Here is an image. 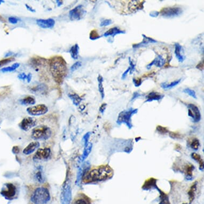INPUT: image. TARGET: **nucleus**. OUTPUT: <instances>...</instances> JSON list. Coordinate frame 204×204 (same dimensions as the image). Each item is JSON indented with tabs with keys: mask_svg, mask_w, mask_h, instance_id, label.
Here are the masks:
<instances>
[{
	"mask_svg": "<svg viewBox=\"0 0 204 204\" xmlns=\"http://www.w3.org/2000/svg\"><path fill=\"white\" fill-rule=\"evenodd\" d=\"M48 64L54 81L58 84H61L67 74V62L62 57L56 56L49 60Z\"/></svg>",
	"mask_w": 204,
	"mask_h": 204,
	"instance_id": "1",
	"label": "nucleus"
},
{
	"mask_svg": "<svg viewBox=\"0 0 204 204\" xmlns=\"http://www.w3.org/2000/svg\"><path fill=\"white\" fill-rule=\"evenodd\" d=\"M112 169L108 165H102L87 171L82 177L84 183L104 181L112 177Z\"/></svg>",
	"mask_w": 204,
	"mask_h": 204,
	"instance_id": "2",
	"label": "nucleus"
},
{
	"mask_svg": "<svg viewBox=\"0 0 204 204\" xmlns=\"http://www.w3.org/2000/svg\"><path fill=\"white\" fill-rule=\"evenodd\" d=\"M50 198L48 189L45 187H39L32 194L31 201L34 204H46L50 201Z\"/></svg>",
	"mask_w": 204,
	"mask_h": 204,
	"instance_id": "3",
	"label": "nucleus"
},
{
	"mask_svg": "<svg viewBox=\"0 0 204 204\" xmlns=\"http://www.w3.org/2000/svg\"><path fill=\"white\" fill-rule=\"evenodd\" d=\"M51 128L47 126L42 125L34 128L31 134V137L35 140H47L51 137Z\"/></svg>",
	"mask_w": 204,
	"mask_h": 204,
	"instance_id": "4",
	"label": "nucleus"
},
{
	"mask_svg": "<svg viewBox=\"0 0 204 204\" xmlns=\"http://www.w3.org/2000/svg\"><path fill=\"white\" fill-rule=\"evenodd\" d=\"M138 109H134L133 108H130L128 110H124L119 113L117 123L119 125L121 123H125L129 128H131L133 127L132 123V119L131 118L133 115L137 113Z\"/></svg>",
	"mask_w": 204,
	"mask_h": 204,
	"instance_id": "5",
	"label": "nucleus"
},
{
	"mask_svg": "<svg viewBox=\"0 0 204 204\" xmlns=\"http://www.w3.org/2000/svg\"><path fill=\"white\" fill-rule=\"evenodd\" d=\"M72 188L69 180L64 182L61 187V204H71L72 202Z\"/></svg>",
	"mask_w": 204,
	"mask_h": 204,
	"instance_id": "6",
	"label": "nucleus"
},
{
	"mask_svg": "<svg viewBox=\"0 0 204 204\" xmlns=\"http://www.w3.org/2000/svg\"><path fill=\"white\" fill-rule=\"evenodd\" d=\"M1 194L6 199L13 200L16 198L17 189L13 184L11 183L5 184V186L3 188Z\"/></svg>",
	"mask_w": 204,
	"mask_h": 204,
	"instance_id": "7",
	"label": "nucleus"
},
{
	"mask_svg": "<svg viewBox=\"0 0 204 204\" xmlns=\"http://www.w3.org/2000/svg\"><path fill=\"white\" fill-rule=\"evenodd\" d=\"M48 111V108L44 104L37 105L36 106L29 107L27 109V112L29 115L33 116H40L45 115Z\"/></svg>",
	"mask_w": 204,
	"mask_h": 204,
	"instance_id": "8",
	"label": "nucleus"
},
{
	"mask_svg": "<svg viewBox=\"0 0 204 204\" xmlns=\"http://www.w3.org/2000/svg\"><path fill=\"white\" fill-rule=\"evenodd\" d=\"M86 13L82 5H78L69 12V19L71 21H79L84 17Z\"/></svg>",
	"mask_w": 204,
	"mask_h": 204,
	"instance_id": "9",
	"label": "nucleus"
},
{
	"mask_svg": "<svg viewBox=\"0 0 204 204\" xmlns=\"http://www.w3.org/2000/svg\"><path fill=\"white\" fill-rule=\"evenodd\" d=\"M183 12L181 8L179 7H168L163 9L160 11L161 15L164 17L171 18L181 15Z\"/></svg>",
	"mask_w": 204,
	"mask_h": 204,
	"instance_id": "10",
	"label": "nucleus"
},
{
	"mask_svg": "<svg viewBox=\"0 0 204 204\" xmlns=\"http://www.w3.org/2000/svg\"><path fill=\"white\" fill-rule=\"evenodd\" d=\"M37 125V121L35 118L32 117H26L24 118L19 124V127L22 130L28 131L31 128L35 127Z\"/></svg>",
	"mask_w": 204,
	"mask_h": 204,
	"instance_id": "11",
	"label": "nucleus"
},
{
	"mask_svg": "<svg viewBox=\"0 0 204 204\" xmlns=\"http://www.w3.org/2000/svg\"><path fill=\"white\" fill-rule=\"evenodd\" d=\"M188 115L192 118L194 123H198L201 119V114L198 107L193 104L188 105Z\"/></svg>",
	"mask_w": 204,
	"mask_h": 204,
	"instance_id": "12",
	"label": "nucleus"
},
{
	"mask_svg": "<svg viewBox=\"0 0 204 204\" xmlns=\"http://www.w3.org/2000/svg\"><path fill=\"white\" fill-rule=\"evenodd\" d=\"M51 154V150L49 148L38 149L34 155V160H43L49 158Z\"/></svg>",
	"mask_w": 204,
	"mask_h": 204,
	"instance_id": "13",
	"label": "nucleus"
},
{
	"mask_svg": "<svg viewBox=\"0 0 204 204\" xmlns=\"http://www.w3.org/2000/svg\"><path fill=\"white\" fill-rule=\"evenodd\" d=\"M30 65L33 68L38 69L46 67L47 65V60L40 57H34L30 61Z\"/></svg>",
	"mask_w": 204,
	"mask_h": 204,
	"instance_id": "14",
	"label": "nucleus"
},
{
	"mask_svg": "<svg viewBox=\"0 0 204 204\" xmlns=\"http://www.w3.org/2000/svg\"><path fill=\"white\" fill-rule=\"evenodd\" d=\"M90 163L88 162H86L80 167L77 174V179L75 181V184L77 186H79L80 182L82 181V179L86 173L89 169Z\"/></svg>",
	"mask_w": 204,
	"mask_h": 204,
	"instance_id": "15",
	"label": "nucleus"
},
{
	"mask_svg": "<svg viewBox=\"0 0 204 204\" xmlns=\"http://www.w3.org/2000/svg\"><path fill=\"white\" fill-rule=\"evenodd\" d=\"M36 24L41 28H52L55 25V21L51 18L47 19H40L36 20Z\"/></svg>",
	"mask_w": 204,
	"mask_h": 204,
	"instance_id": "16",
	"label": "nucleus"
},
{
	"mask_svg": "<svg viewBox=\"0 0 204 204\" xmlns=\"http://www.w3.org/2000/svg\"><path fill=\"white\" fill-rule=\"evenodd\" d=\"M165 60L160 55H158L155 59H154L153 61H151L150 64L146 66V69H151V67L154 65L158 67H162L165 64Z\"/></svg>",
	"mask_w": 204,
	"mask_h": 204,
	"instance_id": "17",
	"label": "nucleus"
},
{
	"mask_svg": "<svg viewBox=\"0 0 204 204\" xmlns=\"http://www.w3.org/2000/svg\"><path fill=\"white\" fill-rule=\"evenodd\" d=\"M142 36H143V40L142 42H141L140 44L133 45V48H140V47H146V46H147L148 44H155V43L157 42V41L155 40H154L153 38H151L148 37V36H146L144 35V34H142Z\"/></svg>",
	"mask_w": 204,
	"mask_h": 204,
	"instance_id": "18",
	"label": "nucleus"
},
{
	"mask_svg": "<svg viewBox=\"0 0 204 204\" xmlns=\"http://www.w3.org/2000/svg\"><path fill=\"white\" fill-rule=\"evenodd\" d=\"M40 143L37 141L32 142L30 143L23 150V152L24 154L29 155L31 153H33L35 151L36 149L39 148Z\"/></svg>",
	"mask_w": 204,
	"mask_h": 204,
	"instance_id": "19",
	"label": "nucleus"
},
{
	"mask_svg": "<svg viewBox=\"0 0 204 204\" xmlns=\"http://www.w3.org/2000/svg\"><path fill=\"white\" fill-rule=\"evenodd\" d=\"M72 204H90V199L84 194H79L75 198Z\"/></svg>",
	"mask_w": 204,
	"mask_h": 204,
	"instance_id": "20",
	"label": "nucleus"
},
{
	"mask_svg": "<svg viewBox=\"0 0 204 204\" xmlns=\"http://www.w3.org/2000/svg\"><path fill=\"white\" fill-rule=\"evenodd\" d=\"M126 32L120 30V28H118L117 27H115L112 28H110L109 30L105 32L103 34V36L104 37H108V36H112L113 38L115 37V36L117 35L118 34H125Z\"/></svg>",
	"mask_w": 204,
	"mask_h": 204,
	"instance_id": "21",
	"label": "nucleus"
},
{
	"mask_svg": "<svg viewBox=\"0 0 204 204\" xmlns=\"http://www.w3.org/2000/svg\"><path fill=\"white\" fill-rule=\"evenodd\" d=\"M163 96H164L163 95L160 94L158 92H151L146 96V102H152L153 101H159L162 98H163Z\"/></svg>",
	"mask_w": 204,
	"mask_h": 204,
	"instance_id": "22",
	"label": "nucleus"
},
{
	"mask_svg": "<svg viewBox=\"0 0 204 204\" xmlns=\"http://www.w3.org/2000/svg\"><path fill=\"white\" fill-rule=\"evenodd\" d=\"M157 180L154 178H150V179H148V180H146L145 183L144 184L143 186H142V189L144 190H149L151 188H156L157 186V184H156V182H157Z\"/></svg>",
	"mask_w": 204,
	"mask_h": 204,
	"instance_id": "23",
	"label": "nucleus"
},
{
	"mask_svg": "<svg viewBox=\"0 0 204 204\" xmlns=\"http://www.w3.org/2000/svg\"><path fill=\"white\" fill-rule=\"evenodd\" d=\"M182 49V47L180 44H178V43H176L175 44V56H176L177 59L178 60V61L180 63H182L184 60V57L181 54Z\"/></svg>",
	"mask_w": 204,
	"mask_h": 204,
	"instance_id": "24",
	"label": "nucleus"
},
{
	"mask_svg": "<svg viewBox=\"0 0 204 204\" xmlns=\"http://www.w3.org/2000/svg\"><path fill=\"white\" fill-rule=\"evenodd\" d=\"M69 54L71 56V57L74 60H77L79 58V47L78 44H74L72 46L69 50Z\"/></svg>",
	"mask_w": 204,
	"mask_h": 204,
	"instance_id": "25",
	"label": "nucleus"
},
{
	"mask_svg": "<svg viewBox=\"0 0 204 204\" xmlns=\"http://www.w3.org/2000/svg\"><path fill=\"white\" fill-rule=\"evenodd\" d=\"M35 98L33 96H27L20 100V103L24 105H31L35 104Z\"/></svg>",
	"mask_w": 204,
	"mask_h": 204,
	"instance_id": "26",
	"label": "nucleus"
},
{
	"mask_svg": "<svg viewBox=\"0 0 204 204\" xmlns=\"http://www.w3.org/2000/svg\"><path fill=\"white\" fill-rule=\"evenodd\" d=\"M181 79H180L177 80H175V81L169 83V84L166 83V82H163L161 84V87L164 90L171 89L179 84V83L181 82Z\"/></svg>",
	"mask_w": 204,
	"mask_h": 204,
	"instance_id": "27",
	"label": "nucleus"
},
{
	"mask_svg": "<svg viewBox=\"0 0 204 204\" xmlns=\"http://www.w3.org/2000/svg\"><path fill=\"white\" fill-rule=\"evenodd\" d=\"M197 190V182H194L193 185L191 186L190 189L188 192L189 198V204H191L192 202H193L194 197H195V193Z\"/></svg>",
	"mask_w": 204,
	"mask_h": 204,
	"instance_id": "28",
	"label": "nucleus"
},
{
	"mask_svg": "<svg viewBox=\"0 0 204 204\" xmlns=\"http://www.w3.org/2000/svg\"><path fill=\"white\" fill-rule=\"evenodd\" d=\"M92 143H88V144L85 147L84 151L83 152V154L81 157V162L84 161L87 158V157L89 156V154L92 151Z\"/></svg>",
	"mask_w": 204,
	"mask_h": 204,
	"instance_id": "29",
	"label": "nucleus"
},
{
	"mask_svg": "<svg viewBox=\"0 0 204 204\" xmlns=\"http://www.w3.org/2000/svg\"><path fill=\"white\" fill-rule=\"evenodd\" d=\"M194 169V166L192 165L189 164L187 165L185 167V174H186V179L188 180H192V172Z\"/></svg>",
	"mask_w": 204,
	"mask_h": 204,
	"instance_id": "30",
	"label": "nucleus"
},
{
	"mask_svg": "<svg viewBox=\"0 0 204 204\" xmlns=\"http://www.w3.org/2000/svg\"><path fill=\"white\" fill-rule=\"evenodd\" d=\"M156 188L158 190L159 193H160V203L159 204H170V203L169 202V197L167 196V195L159 189L158 186H156Z\"/></svg>",
	"mask_w": 204,
	"mask_h": 204,
	"instance_id": "31",
	"label": "nucleus"
},
{
	"mask_svg": "<svg viewBox=\"0 0 204 204\" xmlns=\"http://www.w3.org/2000/svg\"><path fill=\"white\" fill-rule=\"evenodd\" d=\"M191 157L194 160L197 161L199 164V169L200 170H203L204 169V161L202 159L201 156L198 153L194 152L191 154Z\"/></svg>",
	"mask_w": 204,
	"mask_h": 204,
	"instance_id": "32",
	"label": "nucleus"
},
{
	"mask_svg": "<svg viewBox=\"0 0 204 204\" xmlns=\"http://www.w3.org/2000/svg\"><path fill=\"white\" fill-rule=\"evenodd\" d=\"M97 80L98 82V90L100 92V94L102 97V99H104V89L103 85V78L101 75H99L97 78Z\"/></svg>",
	"mask_w": 204,
	"mask_h": 204,
	"instance_id": "33",
	"label": "nucleus"
},
{
	"mask_svg": "<svg viewBox=\"0 0 204 204\" xmlns=\"http://www.w3.org/2000/svg\"><path fill=\"white\" fill-rule=\"evenodd\" d=\"M48 89V87L45 84H40L36 86L35 87L32 88L31 90L35 92H44Z\"/></svg>",
	"mask_w": 204,
	"mask_h": 204,
	"instance_id": "34",
	"label": "nucleus"
},
{
	"mask_svg": "<svg viewBox=\"0 0 204 204\" xmlns=\"http://www.w3.org/2000/svg\"><path fill=\"white\" fill-rule=\"evenodd\" d=\"M69 96L72 100L73 104L76 106L79 104L81 102V98L76 94H70L69 95Z\"/></svg>",
	"mask_w": 204,
	"mask_h": 204,
	"instance_id": "35",
	"label": "nucleus"
},
{
	"mask_svg": "<svg viewBox=\"0 0 204 204\" xmlns=\"http://www.w3.org/2000/svg\"><path fill=\"white\" fill-rule=\"evenodd\" d=\"M19 66H20V64L19 63H15V64L12 65L11 67H3V69H1V71L2 72L14 71H15L16 69H18Z\"/></svg>",
	"mask_w": 204,
	"mask_h": 204,
	"instance_id": "36",
	"label": "nucleus"
},
{
	"mask_svg": "<svg viewBox=\"0 0 204 204\" xmlns=\"http://www.w3.org/2000/svg\"><path fill=\"white\" fill-rule=\"evenodd\" d=\"M41 169H39V171H38L36 173L35 175V179L37 180V181L39 182L40 183H42L44 182V177L42 176V173Z\"/></svg>",
	"mask_w": 204,
	"mask_h": 204,
	"instance_id": "37",
	"label": "nucleus"
},
{
	"mask_svg": "<svg viewBox=\"0 0 204 204\" xmlns=\"http://www.w3.org/2000/svg\"><path fill=\"white\" fill-rule=\"evenodd\" d=\"M199 146H200V143H199V140L197 138L193 139L190 143L191 148L194 150H198Z\"/></svg>",
	"mask_w": 204,
	"mask_h": 204,
	"instance_id": "38",
	"label": "nucleus"
},
{
	"mask_svg": "<svg viewBox=\"0 0 204 204\" xmlns=\"http://www.w3.org/2000/svg\"><path fill=\"white\" fill-rule=\"evenodd\" d=\"M100 38H101V36L99 35L97 31L95 30H92L90 33L89 38L92 40H97Z\"/></svg>",
	"mask_w": 204,
	"mask_h": 204,
	"instance_id": "39",
	"label": "nucleus"
},
{
	"mask_svg": "<svg viewBox=\"0 0 204 204\" xmlns=\"http://www.w3.org/2000/svg\"><path fill=\"white\" fill-rule=\"evenodd\" d=\"M183 92L184 93L186 94L189 95L190 96H191L192 97H193L194 98L196 99L197 96L196 94V92H194V90H192L191 89H189V88H186L185 89L183 90Z\"/></svg>",
	"mask_w": 204,
	"mask_h": 204,
	"instance_id": "40",
	"label": "nucleus"
},
{
	"mask_svg": "<svg viewBox=\"0 0 204 204\" xmlns=\"http://www.w3.org/2000/svg\"><path fill=\"white\" fill-rule=\"evenodd\" d=\"M15 61V58L13 57H9L7 58L3 59L0 61V67H2L3 65H5L6 64L10 63L11 61Z\"/></svg>",
	"mask_w": 204,
	"mask_h": 204,
	"instance_id": "41",
	"label": "nucleus"
},
{
	"mask_svg": "<svg viewBox=\"0 0 204 204\" xmlns=\"http://www.w3.org/2000/svg\"><path fill=\"white\" fill-rule=\"evenodd\" d=\"M90 135H91V133L88 132L84 136L82 140H83V142L84 143V147H86L88 144V141H89V138L90 136Z\"/></svg>",
	"mask_w": 204,
	"mask_h": 204,
	"instance_id": "42",
	"label": "nucleus"
},
{
	"mask_svg": "<svg viewBox=\"0 0 204 204\" xmlns=\"http://www.w3.org/2000/svg\"><path fill=\"white\" fill-rule=\"evenodd\" d=\"M157 130L161 134H165L169 132V130L167 129V128L162 127L161 126H158L157 127Z\"/></svg>",
	"mask_w": 204,
	"mask_h": 204,
	"instance_id": "43",
	"label": "nucleus"
},
{
	"mask_svg": "<svg viewBox=\"0 0 204 204\" xmlns=\"http://www.w3.org/2000/svg\"><path fill=\"white\" fill-rule=\"evenodd\" d=\"M80 67H81V61H77L71 67V71L72 72L75 71V70L79 69Z\"/></svg>",
	"mask_w": 204,
	"mask_h": 204,
	"instance_id": "44",
	"label": "nucleus"
},
{
	"mask_svg": "<svg viewBox=\"0 0 204 204\" xmlns=\"http://www.w3.org/2000/svg\"><path fill=\"white\" fill-rule=\"evenodd\" d=\"M112 23V21L111 19H105L104 21H102V22L100 24V26L101 27H105L107 26L110 25Z\"/></svg>",
	"mask_w": 204,
	"mask_h": 204,
	"instance_id": "45",
	"label": "nucleus"
},
{
	"mask_svg": "<svg viewBox=\"0 0 204 204\" xmlns=\"http://www.w3.org/2000/svg\"><path fill=\"white\" fill-rule=\"evenodd\" d=\"M129 67L130 68V74H132L133 72L135 69V65L133 63V61H132L130 58H129Z\"/></svg>",
	"mask_w": 204,
	"mask_h": 204,
	"instance_id": "46",
	"label": "nucleus"
},
{
	"mask_svg": "<svg viewBox=\"0 0 204 204\" xmlns=\"http://www.w3.org/2000/svg\"><path fill=\"white\" fill-rule=\"evenodd\" d=\"M169 136L171 137L174 139H177V138H181V135L180 134H179L178 133H174V132H170Z\"/></svg>",
	"mask_w": 204,
	"mask_h": 204,
	"instance_id": "47",
	"label": "nucleus"
},
{
	"mask_svg": "<svg viewBox=\"0 0 204 204\" xmlns=\"http://www.w3.org/2000/svg\"><path fill=\"white\" fill-rule=\"evenodd\" d=\"M10 92V88H5V89L0 92V97H4L7 96Z\"/></svg>",
	"mask_w": 204,
	"mask_h": 204,
	"instance_id": "48",
	"label": "nucleus"
},
{
	"mask_svg": "<svg viewBox=\"0 0 204 204\" xmlns=\"http://www.w3.org/2000/svg\"><path fill=\"white\" fill-rule=\"evenodd\" d=\"M133 82L135 86L136 87H140L142 84V80L141 79H136L134 78L133 79Z\"/></svg>",
	"mask_w": 204,
	"mask_h": 204,
	"instance_id": "49",
	"label": "nucleus"
},
{
	"mask_svg": "<svg viewBox=\"0 0 204 204\" xmlns=\"http://www.w3.org/2000/svg\"><path fill=\"white\" fill-rule=\"evenodd\" d=\"M9 21L10 23L13 24H16L18 22V19L16 17H10L9 18Z\"/></svg>",
	"mask_w": 204,
	"mask_h": 204,
	"instance_id": "50",
	"label": "nucleus"
},
{
	"mask_svg": "<svg viewBox=\"0 0 204 204\" xmlns=\"http://www.w3.org/2000/svg\"><path fill=\"white\" fill-rule=\"evenodd\" d=\"M130 71V67H129L128 68L126 71H125V72H124V73H123V75H122V76H121V79L123 80H124L126 79V78L127 77V75L128 73Z\"/></svg>",
	"mask_w": 204,
	"mask_h": 204,
	"instance_id": "51",
	"label": "nucleus"
},
{
	"mask_svg": "<svg viewBox=\"0 0 204 204\" xmlns=\"http://www.w3.org/2000/svg\"><path fill=\"white\" fill-rule=\"evenodd\" d=\"M18 78L19 79L24 80H25L26 79L27 75L25 73H21V74L18 75Z\"/></svg>",
	"mask_w": 204,
	"mask_h": 204,
	"instance_id": "52",
	"label": "nucleus"
},
{
	"mask_svg": "<svg viewBox=\"0 0 204 204\" xmlns=\"http://www.w3.org/2000/svg\"><path fill=\"white\" fill-rule=\"evenodd\" d=\"M106 106H107V104L106 103H104L101 105V106L100 107V111L102 113V114L104 113L105 111V110L106 109Z\"/></svg>",
	"mask_w": 204,
	"mask_h": 204,
	"instance_id": "53",
	"label": "nucleus"
},
{
	"mask_svg": "<svg viewBox=\"0 0 204 204\" xmlns=\"http://www.w3.org/2000/svg\"><path fill=\"white\" fill-rule=\"evenodd\" d=\"M142 96V95L140 94V93H138V92H134V94H133L132 98V100H131V101H134V100H135V99H136V98H138V97H140V96Z\"/></svg>",
	"mask_w": 204,
	"mask_h": 204,
	"instance_id": "54",
	"label": "nucleus"
},
{
	"mask_svg": "<svg viewBox=\"0 0 204 204\" xmlns=\"http://www.w3.org/2000/svg\"><path fill=\"white\" fill-rule=\"evenodd\" d=\"M159 13L157 11H152L150 13V16L152 17H157L159 15Z\"/></svg>",
	"mask_w": 204,
	"mask_h": 204,
	"instance_id": "55",
	"label": "nucleus"
},
{
	"mask_svg": "<svg viewBox=\"0 0 204 204\" xmlns=\"http://www.w3.org/2000/svg\"><path fill=\"white\" fill-rule=\"evenodd\" d=\"M32 74L31 73H28V75H27V78H26V79L27 80V82L28 83H30V81L32 80Z\"/></svg>",
	"mask_w": 204,
	"mask_h": 204,
	"instance_id": "56",
	"label": "nucleus"
},
{
	"mask_svg": "<svg viewBox=\"0 0 204 204\" xmlns=\"http://www.w3.org/2000/svg\"><path fill=\"white\" fill-rule=\"evenodd\" d=\"M26 8L28 9V10L30 11L31 12H32V13H34L35 10L33 9V8H31V7H30L29 5H27V4H26Z\"/></svg>",
	"mask_w": 204,
	"mask_h": 204,
	"instance_id": "57",
	"label": "nucleus"
},
{
	"mask_svg": "<svg viewBox=\"0 0 204 204\" xmlns=\"http://www.w3.org/2000/svg\"><path fill=\"white\" fill-rule=\"evenodd\" d=\"M56 2L57 3V4L58 7H60L61 5L63 4V2L62 1H57Z\"/></svg>",
	"mask_w": 204,
	"mask_h": 204,
	"instance_id": "58",
	"label": "nucleus"
},
{
	"mask_svg": "<svg viewBox=\"0 0 204 204\" xmlns=\"http://www.w3.org/2000/svg\"><path fill=\"white\" fill-rule=\"evenodd\" d=\"M0 21H2L3 23H6V21H5V19L3 18L2 17L1 15H0Z\"/></svg>",
	"mask_w": 204,
	"mask_h": 204,
	"instance_id": "59",
	"label": "nucleus"
},
{
	"mask_svg": "<svg viewBox=\"0 0 204 204\" xmlns=\"http://www.w3.org/2000/svg\"><path fill=\"white\" fill-rule=\"evenodd\" d=\"M1 3H4V1H2V0H0V4H1Z\"/></svg>",
	"mask_w": 204,
	"mask_h": 204,
	"instance_id": "60",
	"label": "nucleus"
},
{
	"mask_svg": "<svg viewBox=\"0 0 204 204\" xmlns=\"http://www.w3.org/2000/svg\"></svg>",
	"mask_w": 204,
	"mask_h": 204,
	"instance_id": "61",
	"label": "nucleus"
}]
</instances>
